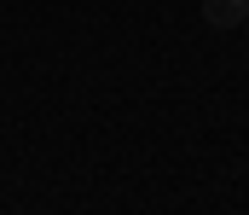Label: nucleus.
I'll return each instance as SVG.
<instances>
[{
	"mask_svg": "<svg viewBox=\"0 0 249 215\" xmlns=\"http://www.w3.org/2000/svg\"><path fill=\"white\" fill-rule=\"evenodd\" d=\"M203 23H209L214 35L244 29V23H249V0H203Z\"/></svg>",
	"mask_w": 249,
	"mask_h": 215,
	"instance_id": "1",
	"label": "nucleus"
}]
</instances>
